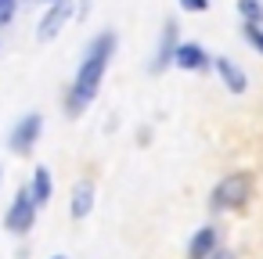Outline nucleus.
<instances>
[{
    "instance_id": "1a4fd4ad",
    "label": "nucleus",
    "mask_w": 263,
    "mask_h": 259,
    "mask_svg": "<svg viewBox=\"0 0 263 259\" xmlns=\"http://www.w3.org/2000/svg\"><path fill=\"white\" fill-rule=\"evenodd\" d=\"M90 209H94V187L83 180V184H76V191H72V216L83 220Z\"/></svg>"
},
{
    "instance_id": "ddd939ff",
    "label": "nucleus",
    "mask_w": 263,
    "mask_h": 259,
    "mask_svg": "<svg viewBox=\"0 0 263 259\" xmlns=\"http://www.w3.org/2000/svg\"><path fill=\"white\" fill-rule=\"evenodd\" d=\"M15 15V0H0V26H8Z\"/></svg>"
},
{
    "instance_id": "9b49d317",
    "label": "nucleus",
    "mask_w": 263,
    "mask_h": 259,
    "mask_svg": "<svg viewBox=\"0 0 263 259\" xmlns=\"http://www.w3.org/2000/svg\"><path fill=\"white\" fill-rule=\"evenodd\" d=\"M238 11L245 15V22H263V4H259V0H238Z\"/></svg>"
},
{
    "instance_id": "7ed1b4c3",
    "label": "nucleus",
    "mask_w": 263,
    "mask_h": 259,
    "mask_svg": "<svg viewBox=\"0 0 263 259\" xmlns=\"http://www.w3.org/2000/svg\"><path fill=\"white\" fill-rule=\"evenodd\" d=\"M33 216H36V202L29 198V191L22 187L18 194H15V202H11V209H8V216H4V227L11 230V234H26L29 227H33Z\"/></svg>"
},
{
    "instance_id": "f03ea898",
    "label": "nucleus",
    "mask_w": 263,
    "mask_h": 259,
    "mask_svg": "<svg viewBox=\"0 0 263 259\" xmlns=\"http://www.w3.org/2000/svg\"><path fill=\"white\" fill-rule=\"evenodd\" d=\"M245 198H249V176H245V173H231V176H223V180L213 187L209 205H213V209H238Z\"/></svg>"
},
{
    "instance_id": "423d86ee",
    "label": "nucleus",
    "mask_w": 263,
    "mask_h": 259,
    "mask_svg": "<svg viewBox=\"0 0 263 259\" xmlns=\"http://www.w3.org/2000/svg\"><path fill=\"white\" fill-rule=\"evenodd\" d=\"M173 62H177L180 69L198 72V69H205V65H209V54H205L198 44H180V47H173Z\"/></svg>"
},
{
    "instance_id": "0eeeda50",
    "label": "nucleus",
    "mask_w": 263,
    "mask_h": 259,
    "mask_svg": "<svg viewBox=\"0 0 263 259\" xmlns=\"http://www.w3.org/2000/svg\"><path fill=\"white\" fill-rule=\"evenodd\" d=\"M213 65H216V72H220V79H223V87H227L231 94H241V90H245V72H241L231 58H213Z\"/></svg>"
},
{
    "instance_id": "f8f14e48",
    "label": "nucleus",
    "mask_w": 263,
    "mask_h": 259,
    "mask_svg": "<svg viewBox=\"0 0 263 259\" xmlns=\"http://www.w3.org/2000/svg\"><path fill=\"white\" fill-rule=\"evenodd\" d=\"M245 36H249V44H252V47L263 54V29H259L256 22H245Z\"/></svg>"
},
{
    "instance_id": "9d476101",
    "label": "nucleus",
    "mask_w": 263,
    "mask_h": 259,
    "mask_svg": "<svg viewBox=\"0 0 263 259\" xmlns=\"http://www.w3.org/2000/svg\"><path fill=\"white\" fill-rule=\"evenodd\" d=\"M29 198L36 202V205H47L51 202V173L40 166L36 173H33V187H29Z\"/></svg>"
},
{
    "instance_id": "6e6552de",
    "label": "nucleus",
    "mask_w": 263,
    "mask_h": 259,
    "mask_svg": "<svg viewBox=\"0 0 263 259\" xmlns=\"http://www.w3.org/2000/svg\"><path fill=\"white\" fill-rule=\"evenodd\" d=\"M213 252H216V230H213V227H202V230L195 234L187 255H191V259H209Z\"/></svg>"
},
{
    "instance_id": "20e7f679",
    "label": "nucleus",
    "mask_w": 263,
    "mask_h": 259,
    "mask_svg": "<svg viewBox=\"0 0 263 259\" xmlns=\"http://www.w3.org/2000/svg\"><path fill=\"white\" fill-rule=\"evenodd\" d=\"M40 130H44V119H40L36 112H29V115L11 130V151H15V155H29L33 144H36V137H40Z\"/></svg>"
},
{
    "instance_id": "4468645a",
    "label": "nucleus",
    "mask_w": 263,
    "mask_h": 259,
    "mask_svg": "<svg viewBox=\"0 0 263 259\" xmlns=\"http://www.w3.org/2000/svg\"><path fill=\"white\" fill-rule=\"evenodd\" d=\"M180 4H184L187 11H205V8H209V0H180Z\"/></svg>"
},
{
    "instance_id": "2eb2a0df",
    "label": "nucleus",
    "mask_w": 263,
    "mask_h": 259,
    "mask_svg": "<svg viewBox=\"0 0 263 259\" xmlns=\"http://www.w3.org/2000/svg\"><path fill=\"white\" fill-rule=\"evenodd\" d=\"M209 259H231V255H227V252H220V255H209Z\"/></svg>"
},
{
    "instance_id": "f257e3e1",
    "label": "nucleus",
    "mask_w": 263,
    "mask_h": 259,
    "mask_svg": "<svg viewBox=\"0 0 263 259\" xmlns=\"http://www.w3.org/2000/svg\"><path fill=\"white\" fill-rule=\"evenodd\" d=\"M112 47H116V36H112V33H101V36L87 47V58H83L80 72H76V83H72V101H69L72 112L87 108V105L98 97V87H101V79H105Z\"/></svg>"
},
{
    "instance_id": "dca6fc26",
    "label": "nucleus",
    "mask_w": 263,
    "mask_h": 259,
    "mask_svg": "<svg viewBox=\"0 0 263 259\" xmlns=\"http://www.w3.org/2000/svg\"><path fill=\"white\" fill-rule=\"evenodd\" d=\"M54 259H65V255H54Z\"/></svg>"
},
{
    "instance_id": "39448f33",
    "label": "nucleus",
    "mask_w": 263,
    "mask_h": 259,
    "mask_svg": "<svg viewBox=\"0 0 263 259\" xmlns=\"http://www.w3.org/2000/svg\"><path fill=\"white\" fill-rule=\"evenodd\" d=\"M69 15H72V0H54V8L44 15V22H40V40L47 44V40H54L58 33H62V26L69 22Z\"/></svg>"
}]
</instances>
